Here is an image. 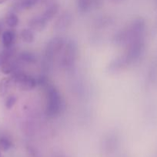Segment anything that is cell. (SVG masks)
<instances>
[{
	"mask_svg": "<svg viewBox=\"0 0 157 157\" xmlns=\"http://www.w3.org/2000/svg\"><path fill=\"white\" fill-rule=\"evenodd\" d=\"M46 87V113L49 117L59 116L64 110V102L58 90L53 86L48 84Z\"/></svg>",
	"mask_w": 157,
	"mask_h": 157,
	"instance_id": "1",
	"label": "cell"
},
{
	"mask_svg": "<svg viewBox=\"0 0 157 157\" xmlns=\"http://www.w3.org/2000/svg\"><path fill=\"white\" fill-rule=\"evenodd\" d=\"M11 78L13 81L14 86L20 90L29 91L35 88L38 84L36 78L21 70L11 75Z\"/></svg>",
	"mask_w": 157,
	"mask_h": 157,
	"instance_id": "2",
	"label": "cell"
},
{
	"mask_svg": "<svg viewBox=\"0 0 157 157\" xmlns=\"http://www.w3.org/2000/svg\"><path fill=\"white\" fill-rule=\"evenodd\" d=\"M77 53H78V48L76 44L73 41L66 42L62 50L60 52V54H62V66L64 67H72L77 58Z\"/></svg>",
	"mask_w": 157,
	"mask_h": 157,
	"instance_id": "3",
	"label": "cell"
},
{
	"mask_svg": "<svg viewBox=\"0 0 157 157\" xmlns=\"http://www.w3.org/2000/svg\"><path fill=\"white\" fill-rule=\"evenodd\" d=\"M66 41L62 38L55 37L48 42L46 48V58L48 61L53 59L57 55H59L62 50Z\"/></svg>",
	"mask_w": 157,
	"mask_h": 157,
	"instance_id": "4",
	"label": "cell"
},
{
	"mask_svg": "<svg viewBox=\"0 0 157 157\" xmlns=\"http://www.w3.org/2000/svg\"><path fill=\"white\" fill-rule=\"evenodd\" d=\"M48 21H46L42 16H36L32 18L29 21V26L31 29L36 32H41L46 28Z\"/></svg>",
	"mask_w": 157,
	"mask_h": 157,
	"instance_id": "5",
	"label": "cell"
},
{
	"mask_svg": "<svg viewBox=\"0 0 157 157\" xmlns=\"http://www.w3.org/2000/svg\"><path fill=\"white\" fill-rule=\"evenodd\" d=\"M15 40V34L12 30H6L2 33V44L5 48L13 47Z\"/></svg>",
	"mask_w": 157,
	"mask_h": 157,
	"instance_id": "6",
	"label": "cell"
},
{
	"mask_svg": "<svg viewBox=\"0 0 157 157\" xmlns=\"http://www.w3.org/2000/svg\"><path fill=\"white\" fill-rule=\"evenodd\" d=\"M12 87H14V84L12 78H3L0 81V96L2 98L6 97Z\"/></svg>",
	"mask_w": 157,
	"mask_h": 157,
	"instance_id": "7",
	"label": "cell"
},
{
	"mask_svg": "<svg viewBox=\"0 0 157 157\" xmlns=\"http://www.w3.org/2000/svg\"><path fill=\"white\" fill-rule=\"evenodd\" d=\"M17 59L20 63L25 64H35L37 61V58L34 53L30 52H22L18 55Z\"/></svg>",
	"mask_w": 157,
	"mask_h": 157,
	"instance_id": "8",
	"label": "cell"
},
{
	"mask_svg": "<svg viewBox=\"0 0 157 157\" xmlns=\"http://www.w3.org/2000/svg\"><path fill=\"white\" fill-rule=\"evenodd\" d=\"M58 9H59V7H58V4L52 3L46 9L44 13L42 15V16L46 21H51L56 15V14L58 13Z\"/></svg>",
	"mask_w": 157,
	"mask_h": 157,
	"instance_id": "9",
	"label": "cell"
},
{
	"mask_svg": "<svg viewBox=\"0 0 157 157\" xmlns=\"http://www.w3.org/2000/svg\"><path fill=\"white\" fill-rule=\"evenodd\" d=\"M14 55H15V50H14L13 47L6 48L4 51H2L0 53V67L2 66L6 62H7L11 58H14Z\"/></svg>",
	"mask_w": 157,
	"mask_h": 157,
	"instance_id": "10",
	"label": "cell"
},
{
	"mask_svg": "<svg viewBox=\"0 0 157 157\" xmlns=\"http://www.w3.org/2000/svg\"><path fill=\"white\" fill-rule=\"evenodd\" d=\"M20 36H21L22 40L26 43H32L35 40L34 31L30 28L22 29L20 32Z\"/></svg>",
	"mask_w": 157,
	"mask_h": 157,
	"instance_id": "11",
	"label": "cell"
},
{
	"mask_svg": "<svg viewBox=\"0 0 157 157\" xmlns=\"http://www.w3.org/2000/svg\"><path fill=\"white\" fill-rule=\"evenodd\" d=\"M71 22V16L68 14L65 13L62 15L61 16L58 18V19L56 21L55 23V29H62L67 28L68 25L70 24Z\"/></svg>",
	"mask_w": 157,
	"mask_h": 157,
	"instance_id": "12",
	"label": "cell"
},
{
	"mask_svg": "<svg viewBox=\"0 0 157 157\" xmlns=\"http://www.w3.org/2000/svg\"><path fill=\"white\" fill-rule=\"evenodd\" d=\"M19 22L18 15L14 12H9L6 18V23L11 29H15L17 27Z\"/></svg>",
	"mask_w": 157,
	"mask_h": 157,
	"instance_id": "13",
	"label": "cell"
},
{
	"mask_svg": "<svg viewBox=\"0 0 157 157\" xmlns=\"http://www.w3.org/2000/svg\"><path fill=\"white\" fill-rule=\"evenodd\" d=\"M78 9L81 12H86L92 7L91 0H77Z\"/></svg>",
	"mask_w": 157,
	"mask_h": 157,
	"instance_id": "14",
	"label": "cell"
},
{
	"mask_svg": "<svg viewBox=\"0 0 157 157\" xmlns=\"http://www.w3.org/2000/svg\"><path fill=\"white\" fill-rule=\"evenodd\" d=\"M12 144L9 139L6 137L0 138V151H8L12 147Z\"/></svg>",
	"mask_w": 157,
	"mask_h": 157,
	"instance_id": "15",
	"label": "cell"
},
{
	"mask_svg": "<svg viewBox=\"0 0 157 157\" xmlns=\"http://www.w3.org/2000/svg\"><path fill=\"white\" fill-rule=\"evenodd\" d=\"M38 2L36 0H22L19 3V6L21 9H29L33 7Z\"/></svg>",
	"mask_w": 157,
	"mask_h": 157,
	"instance_id": "16",
	"label": "cell"
},
{
	"mask_svg": "<svg viewBox=\"0 0 157 157\" xmlns=\"http://www.w3.org/2000/svg\"><path fill=\"white\" fill-rule=\"evenodd\" d=\"M17 101V98L15 95H10V96L8 97L6 100V107L7 109H11L13 107V106L15 105V103Z\"/></svg>",
	"mask_w": 157,
	"mask_h": 157,
	"instance_id": "17",
	"label": "cell"
},
{
	"mask_svg": "<svg viewBox=\"0 0 157 157\" xmlns=\"http://www.w3.org/2000/svg\"><path fill=\"white\" fill-rule=\"evenodd\" d=\"M103 2V0H91V4L92 7H99L102 6Z\"/></svg>",
	"mask_w": 157,
	"mask_h": 157,
	"instance_id": "18",
	"label": "cell"
},
{
	"mask_svg": "<svg viewBox=\"0 0 157 157\" xmlns=\"http://www.w3.org/2000/svg\"><path fill=\"white\" fill-rule=\"evenodd\" d=\"M9 0H0V5L1 4H3V3L6 2H8Z\"/></svg>",
	"mask_w": 157,
	"mask_h": 157,
	"instance_id": "19",
	"label": "cell"
},
{
	"mask_svg": "<svg viewBox=\"0 0 157 157\" xmlns=\"http://www.w3.org/2000/svg\"><path fill=\"white\" fill-rule=\"evenodd\" d=\"M36 1L38 2H40V1H43V0H36Z\"/></svg>",
	"mask_w": 157,
	"mask_h": 157,
	"instance_id": "20",
	"label": "cell"
},
{
	"mask_svg": "<svg viewBox=\"0 0 157 157\" xmlns=\"http://www.w3.org/2000/svg\"><path fill=\"white\" fill-rule=\"evenodd\" d=\"M0 157H2V154H1V151H0Z\"/></svg>",
	"mask_w": 157,
	"mask_h": 157,
	"instance_id": "21",
	"label": "cell"
},
{
	"mask_svg": "<svg viewBox=\"0 0 157 157\" xmlns=\"http://www.w3.org/2000/svg\"><path fill=\"white\" fill-rule=\"evenodd\" d=\"M114 1H120V0H114Z\"/></svg>",
	"mask_w": 157,
	"mask_h": 157,
	"instance_id": "22",
	"label": "cell"
}]
</instances>
